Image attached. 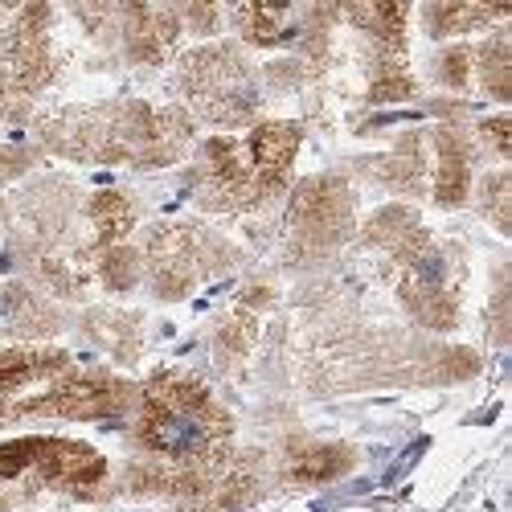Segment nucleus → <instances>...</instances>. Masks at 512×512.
I'll list each match as a JSON object with an SVG mask.
<instances>
[{"label": "nucleus", "mask_w": 512, "mask_h": 512, "mask_svg": "<svg viewBox=\"0 0 512 512\" xmlns=\"http://www.w3.org/2000/svg\"><path fill=\"white\" fill-rule=\"evenodd\" d=\"M230 431V418L218 410L197 381L189 377H156L144 394L140 439L156 455L177 463H197L218 447Z\"/></svg>", "instance_id": "obj_1"}, {"label": "nucleus", "mask_w": 512, "mask_h": 512, "mask_svg": "<svg viewBox=\"0 0 512 512\" xmlns=\"http://www.w3.org/2000/svg\"><path fill=\"white\" fill-rule=\"evenodd\" d=\"M127 406V386L111 377H70L46 398L17 406V414H58V418H107Z\"/></svg>", "instance_id": "obj_2"}, {"label": "nucleus", "mask_w": 512, "mask_h": 512, "mask_svg": "<svg viewBox=\"0 0 512 512\" xmlns=\"http://www.w3.org/2000/svg\"><path fill=\"white\" fill-rule=\"evenodd\" d=\"M246 152H250L254 189L267 193V189H275L287 177L295 152H300V127H295V123H263V127H254L250 140H246Z\"/></svg>", "instance_id": "obj_3"}, {"label": "nucleus", "mask_w": 512, "mask_h": 512, "mask_svg": "<svg viewBox=\"0 0 512 512\" xmlns=\"http://www.w3.org/2000/svg\"><path fill=\"white\" fill-rule=\"evenodd\" d=\"M33 467L58 488H91L107 472L103 455L91 451L87 443H74V439H41Z\"/></svg>", "instance_id": "obj_4"}, {"label": "nucleus", "mask_w": 512, "mask_h": 512, "mask_svg": "<svg viewBox=\"0 0 512 512\" xmlns=\"http://www.w3.org/2000/svg\"><path fill=\"white\" fill-rule=\"evenodd\" d=\"M66 365V353H5L0 357V398L9 390L25 386V381H37V377H50Z\"/></svg>", "instance_id": "obj_5"}, {"label": "nucleus", "mask_w": 512, "mask_h": 512, "mask_svg": "<svg viewBox=\"0 0 512 512\" xmlns=\"http://www.w3.org/2000/svg\"><path fill=\"white\" fill-rule=\"evenodd\" d=\"M463 197H467V152L459 136L443 132L439 136V201L459 205Z\"/></svg>", "instance_id": "obj_6"}, {"label": "nucleus", "mask_w": 512, "mask_h": 512, "mask_svg": "<svg viewBox=\"0 0 512 512\" xmlns=\"http://www.w3.org/2000/svg\"><path fill=\"white\" fill-rule=\"evenodd\" d=\"M173 33H177V21L168 13L136 9V25H132V50H136V58H144V62L160 58L164 46L173 41Z\"/></svg>", "instance_id": "obj_7"}, {"label": "nucleus", "mask_w": 512, "mask_h": 512, "mask_svg": "<svg viewBox=\"0 0 512 512\" xmlns=\"http://www.w3.org/2000/svg\"><path fill=\"white\" fill-rule=\"evenodd\" d=\"M492 17H504V9H484V5H431L426 9V25H431L435 37L447 33H467Z\"/></svg>", "instance_id": "obj_8"}, {"label": "nucleus", "mask_w": 512, "mask_h": 512, "mask_svg": "<svg viewBox=\"0 0 512 512\" xmlns=\"http://www.w3.org/2000/svg\"><path fill=\"white\" fill-rule=\"evenodd\" d=\"M91 222H95L103 242H119L127 230H132L136 209H132V201H127L123 193H99L95 205H91Z\"/></svg>", "instance_id": "obj_9"}, {"label": "nucleus", "mask_w": 512, "mask_h": 512, "mask_svg": "<svg viewBox=\"0 0 512 512\" xmlns=\"http://www.w3.org/2000/svg\"><path fill=\"white\" fill-rule=\"evenodd\" d=\"M349 467V451L345 447H312L304 455L291 459V476L304 480V484H320V480H332Z\"/></svg>", "instance_id": "obj_10"}, {"label": "nucleus", "mask_w": 512, "mask_h": 512, "mask_svg": "<svg viewBox=\"0 0 512 512\" xmlns=\"http://www.w3.org/2000/svg\"><path fill=\"white\" fill-rule=\"evenodd\" d=\"M349 17L357 25H365L377 41H386L390 50H402V33H406V9L402 5H365V9H349Z\"/></svg>", "instance_id": "obj_11"}, {"label": "nucleus", "mask_w": 512, "mask_h": 512, "mask_svg": "<svg viewBox=\"0 0 512 512\" xmlns=\"http://www.w3.org/2000/svg\"><path fill=\"white\" fill-rule=\"evenodd\" d=\"M242 29L250 41H259V46H271V41H279V9H263V5H250L238 13Z\"/></svg>", "instance_id": "obj_12"}, {"label": "nucleus", "mask_w": 512, "mask_h": 512, "mask_svg": "<svg viewBox=\"0 0 512 512\" xmlns=\"http://www.w3.org/2000/svg\"><path fill=\"white\" fill-rule=\"evenodd\" d=\"M41 439H17V443H0V476H17L25 467L37 463Z\"/></svg>", "instance_id": "obj_13"}, {"label": "nucleus", "mask_w": 512, "mask_h": 512, "mask_svg": "<svg viewBox=\"0 0 512 512\" xmlns=\"http://www.w3.org/2000/svg\"><path fill=\"white\" fill-rule=\"evenodd\" d=\"M504 74H508V50H504V46H492L488 58H484V78H488V87H492L500 99L508 95V78H504Z\"/></svg>", "instance_id": "obj_14"}, {"label": "nucleus", "mask_w": 512, "mask_h": 512, "mask_svg": "<svg viewBox=\"0 0 512 512\" xmlns=\"http://www.w3.org/2000/svg\"><path fill=\"white\" fill-rule=\"evenodd\" d=\"M410 91H414V87H410L406 74H386V78H381L377 87H373V99H377V103H390V99H406Z\"/></svg>", "instance_id": "obj_15"}, {"label": "nucleus", "mask_w": 512, "mask_h": 512, "mask_svg": "<svg viewBox=\"0 0 512 512\" xmlns=\"http://www.w3.org/2000/svg\"><path fill=\"white\" fill-rule=\"evenodd\" d=\"M467 62H472V58H467L463 50H455V54L443 58V78L451 82V87H463V82H467Z\"/></svg>", "instance_id": "obj_16"}, {"label": "nucleus", "mask_w": 512, "mask_h": 512, "mask_svg": "<svg viewBox=\"0 0 512 512\" xmlns=\"http://www.w3.org/2000/svg\"><path fill=\"white\" fill-rule=\"evenodd\" d=\"M484 132H488V140L496 144V152L500 156H508L512 152V144H508V119L500 115V119H492V123H484Z\"/></svg>", "instance_id": "obj_17"}]
</instances>
